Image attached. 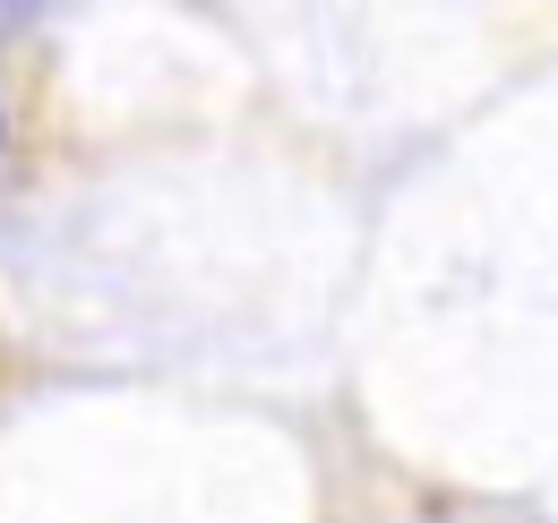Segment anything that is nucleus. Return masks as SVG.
<instances>
[]
</instances>
